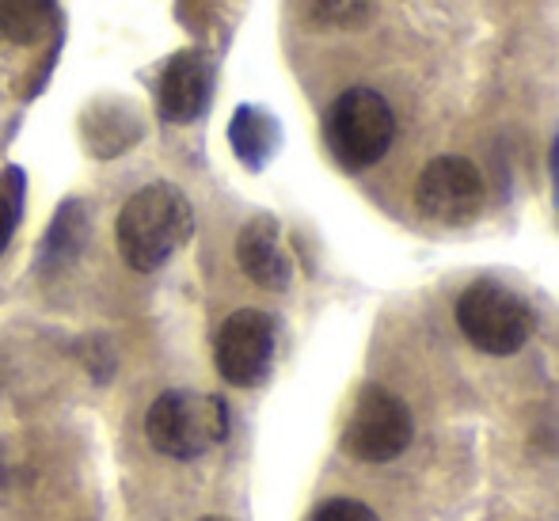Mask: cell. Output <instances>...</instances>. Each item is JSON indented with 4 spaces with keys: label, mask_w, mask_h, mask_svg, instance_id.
<instances>
[{
    "label": "cell",
    "mask_w": 559,
    "mask_h": 521,
    "mask_svg": "<svg viewBox=\"0 0 559 521\" xmlns=\"http://www.w3.org/2000/svg\"><path fill=\"white\" fill-rule=\"evenodd\" d=\"M81 240H84V213L81 206H66L58 213V221H53L50 240H46V263H66V259H73Z\"/></svg>",
    "instance_id": "7c38bea8"
},
{
    "label": "cell",
    "mask_w": 559,
    "mask_h": 521,
    "mask_svg": "<svg viewBox=\"0 0 559 521\" xmlns=\"http://www.w3.org/2000/svg\"><path fill=\"white\" fill-rule=\"evenodd\" d=\"M274 343H278V328H274V320L266 312H233L222 323L214 343L217 374L236 389H251V384L266 381V374L274 366Z\"/></svg>",
    "instance_id": "52a82bcc"
},
{
    "label": "cell",
    "mask_w": 559,
    "mask_h": 521,
    "mask_svg": "<svg viewBox=\"0 0 559 521\" xmlns=\"http://www.w3.org/2000/svg\"><path fill=\"white\" fill-rule=\"evenodd\" d=\"M228 138H233L236 156H240L248 168H263L266 156H271L274 145H278V130H274V122L263 115V110H255V107L236 110Z\"/></svg>",
    "instance_id": "8fae6325"
},
{
    "label": "cell",
    "mask_w": 559,
    "mask_h": 521,
    "mask_svg": "<svg viewBox=\"0 0 559 521\" xmlns=\"http://www.w3.org/2000/svg\"><path fill=\"white\" fill-rule=\"evenodd\" d=\"M228 434V412L222 396L191 389H171L153 400L145 415V438L156 453L171 461H194L222 446Z\"/></svg>",
    "instance_id": "7a4b0ae2"
},
{
    "label": "cell",
    "mask_w": 559,
    "mask_h": 521,
    "mask_svg": "<svg viewBox=\"0 0 559 521\" xmlns=\"http://www.w3.org/2000/svg\"><path fill=\"white\" fill-rule=\"evenodd\" d=\"M415 206L435 225H472L479 217V210H484V176L464 156H438L419 171Z\"/></svg>",
    "instance_id": "8992f818"
},
{
    "label": "cell",
    "mask_w": 559,
    "mask_h": 521,
    "mask_svg": "<svg viewBox=\"0 0 559 521\" xmlns=\"http://www.w3.org/2000/svg\"><path fill=\"white\" fill-rule=\"evenodd\" d=\"M194 213L183 191L171 183H148L138 194L126 199L122 213L115 221L118 251L126 267L138 274H153L191 240Z\"/></svg>",
    "instance_id": "6da1fadb"
},
{
    "label": "cell",
    "mask_w": 559,
    "mask_h": 521,
    "mask_svg": "<svg viewBox=\"0 0 559 521\" xmlns=\"http://www.w3.org/2000/svg\"><path fill=\"white\" fill-rule=\"evenodd\" d=\"M214 96V66L194 50H183L168 61L160 76V115L168 122H191L206 110Z\"/></svg>",
    "instance_id": "ba28073f"
},
{
    "label": "cell",
    "mask_w": 559,
    "mask_h": 521,
    "mask_svg": "<svg viewBox=\"0 0 559 521\" xmlns=\"http://www.w3.org/2000/svg\"><path fill=\"white\" fill-rule=\"evenodd\" d=\"M236 259H240L243 274L263 289H286L294 279V263L282 248V228L274 217H255L240 228Z\"/></svg>",
    "instance_id": "9c48e42d"
},
{
    "label": "cell",
    "mask_w": 559,
    "mask_h": 521,
    "mask_svg": "<svg viewBox=\"0 0 559 521\" xmlns=\"http://www.w3.org/2000/svg\"><path fill=\"white\" fill-rule=\"evenodd\" d=\"M309 521H377V514L358 499H328L312 510Z\"/></svg>",
    "instance_id": "9a60e30c"
},
{
    "label": "cell",
    "mask_w": 559,
    "mask_h": 521,
    "mask_svg": "<svg viewBox=\"0 0 559 521\" xmlns=\"http://www.w3.org/2000/svg\"><path fill=\"white\" fill-rule=\"evenodd\" d=\"M309 4L317 20L343 23V27H350V23H358L366 15V0H309Z\"/></svg>",
    "instance_id": "5bb4252c"
},
{
    "label": "cell",
    "mask_w": 559,
    "mask_h": 521,
    "mask_svg": "<svg viewBox=\"0 0 559 521\" xmlns=\"http://www.w3.org/2000/svg\"><path fill=\"white\" fill-rule=\"evenodd\" d=\"M456 323L476 351L507 358L518 354L533 335V309L499 282H472L456 301Z\"/></svg>",
    "instance_id": "277c9868"
},
{
    "label": "cell",
    "mask_w": 559,
    "mask_h": 521,
    "mask_svg": "<svg viewBox=\"0 0 559 521\" xmlns=\"http://www.w3.org/2000/svg\"><path fill=\"white\" fill-rule=\"evenodd\" d=\"M412 412L396 392L381 389V384H366L354 400L350 415L343 426V449L354 461L384 464L396 461L407 446H412Z\"/></svg>",
    "instance_id": "5b68a950"
},
{
    "label": "cell",
    "mask_w": 559,
    "mask_h": 521,
    "mask_svg": "<svg viewBox=\"0 0 559 521\" xmlns=\"http://www.w3.org/2000/svg\"><path fill=\"white\" fill-rule=\"evenodd\" d=\"M199 521H228V518H217V514H210V518H199Z\"/></svg>",
    "instance_id": "2e32d148"
},
{
    "label": "cell",
    "mask_w": 559,
    "mask_h": 521,
    "mask_svg": "<svg viewBox=\"0 0 559 521\" xmlns=\"http://www.w3.org/2000/svg\"><path fill=\"white\" fill-rule=\"evenodd\" d=\"M20 213H23V179H20V171H8V176L0 179V256H4V248L12 244Z\"/></svg>",
    "instance_id": "4fadbf2b"
},
{
    "label": "cell",
    "mask_w": 559,
    "mask_h": 521,
    "mask_svg": "<svg viewBox=\"0 0 559 521\" xmlns=\"http://www.w3.org/2000/svg\"><path fill=\"white\" fill-rule=\"evenodd\" d=\"M324 141L346 171L373 168L396 141V115L373 88H346L324 115Z\"/></svg>",
    "instance_id": "3957f363"
},
{
    "label": "cell",
    "mask_w": 559,
    "mask_h": 521,
    "mask_svg": "<svg viewBox=\"0 0 559 521\" xmlns=\"http://www.w3.org/2000/svg\"><path fill=\"white\" fill-rule=\"evenodd\" d=\"M53 0H0V38L12 46H35L53 31Z\"/></svg>",
    "instance_id": "30bf717a"
}]
</instances>
